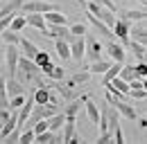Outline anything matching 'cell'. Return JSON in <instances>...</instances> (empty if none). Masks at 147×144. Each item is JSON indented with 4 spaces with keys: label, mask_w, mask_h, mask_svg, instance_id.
<instances>
[{
    "label": "cell",
    "mask_w": 147,
    "mask_h": 144,
    "mask_svg": "<svg viewBox=\"0 0 147 144\" xmlns=\"http://www.w3.org/2000/svg\"><path fill=\"white\" fill-rule=\"evenodd\" d=\"M14 77L18 79L23 86H27V83H36L43 74H41L38 65L32 61V59H27V56H18V68H16V74H14Z\"/></svg>",
    "instance_id": "6da1fadb"
},
{
    "label": "cell",
    "mask_w": 147,
    "mask_h": 144,
    "mask_svg": "<svg viewBox=\"0 0 147 144\" xmlns=\"http://www.w3.org/2000/svg\"><path fill=\"white\" fill-rule=\"evenodd\" d=\"M102 52H104V45H102L95 36H86L84 34V59L97 61V59H102Z\"/></svg>",
    "instance_id": "7a4b0ae2"
},
{
    "label": "cell",
    "mask_w": 147,
    "mask_h": 144,
    "mask_svg": "<svg viewBox=\"0 0 147 144\" xmlns=\"http://www.w3.org/2000/svg\"><path fill=\"white\" fill-rule=\"evenodd\" d=\"M23 9H25V14H45V11H50V9H59L57 5L52 2H45V0H27V2H23L20 5Z\"/></svg>",
    "instance_id": "3957f363"
},
{
    "label": "cell",
    "mask_w": 147,
    "mask_h": 144,
    "mask_svg": "<svg viewBox=\"0 0 147 144\" xmlns=\"http://www.w3.org/2000/svg\"><path fill=\"white\" fill-rule=\"evenodd\" d=\"M86 99H88L86 95H82V97L77 95L75 99H70V101H66V104H63L61 113H63V115H66L68 119H77V113L82 110V106H84V101H86Z\"/></svg>",
    "instance_id": "277c9868"
},
{
    "label": "cell",
    "mask_w": 147,
    "mask_h": 144,
    "mask_svg": "<svg viewBox=\"0 0 147 144\" xmlns=\"http://www.w3.org/2000/svg\"><path fill=\"white\" fill-rule=\"evenodd\" d=\"M129 20H125V18H115V23H113V27H111V32H113V36L122 43V45H127L129 43Z\"/></svg>",
    "instance_id": "5b68a950"
},
{
    "label": "cell",
    "mask_w": 147,
    "mask_h": 144,
    "mask_svg": "<svg viewBox=\"0 0 147 144\" xmlns=\"http://www.w3.org/2000/svg\"><path fill=\"white\" fill-rule=\"evenodd\" d=\"M104 50L109 54L111 61H115V63H125V45L120 43V41H109L107 45H104Z\"/></svg>",
    "instance_id": "8992f818"
},
{
    "label": "cell",
    "mask_w": 147,
    "mask_h": 144,
    "mask_svg": "<svg viewBox=\"0 0 147 144\" xmlns=\"http://www.w3.org/2000/svg\"><path fill=\"white\" fill-rule=\"evenodd\" d=\"M68 47H70V59L82 63V59H84V36H70Z\"/></svg>",
    "instance_id": "52a82bcc"
},
{
    "label": "cell",
    "mask_w": 147,
    "mask_h": 144,
    "mask_svg": "<svg viewBox=\"0 0 147 144\" xmlns=\"http://www.w3.org/2000/svg\"><path fill=\"white\" fill-rule=\"evenodd\" d=\"M129 41H138V43H145L147 41V25H145V20H136L134 25H129Z\"/></svg>",
    "instance_id": "ba28073f"
},
{
    "label": "cell",
    "mask_w": 147,
    "mask_h": 144,
    "mask_svg": "<svg viewBox=\"0 0 147 144\" xmlns=\"http://www.w3.org/2000/svg\"><path fill=\"white\" fill-rule=\"evenodd\" d=\"M25 23L27 25H32L34 29H38L41 34L45 36V32H48V25H45V20H43V14H25Z\"/></svg>",
    "instance_id": "9c48e42d"
},
{
    "label": "cell",
    "mask_w": 147,
    "mask_h": 144,
    "mask_svg": "<svg viewBox=\"0 0 147 144\" xmlns=\"http://www.w3.org/2000/svg\"><path fill=\"white\" fill-rule=\"evenodd\" d=\"M111 106L115 108V110H118V113H120V115H122L125 119H136V108H134V106H129L125 99H115V101H113Z\"/></svg>",
    "instance_id": "30bf717a"
},
{
    "label": "cell",
    "mask_w": 147,
    "mask_h": 144,
    "mask_svg": "<svg viewBox=\"0 0 147 144\" xmlns=\"http://www.w3.org/2000/svg\"><path fill=\"white\" fill-rule=\"evenodd\" d=\"M45 36H50V38H63V41H70V29L66 27V25H48V32Z\"/></svg>",
    "instance_id": "8fae6325"
},
{
    "label": "cell",
    "mask_w": 147,
    "mask_h": 144,
    "mask_svg": "<svg viewBox=\"0 0 147 144\" xmlns=\"http://www.w3.org/2000/svg\"><path fill=\"white\" fill-rule=\"evenodd\" d=\"M34 142L36 144H50V142H61V135L55 133V131H50V128H45V131H41L34 135Z\"/></svg>",
    "instance_id": "7c38bea8"
},
{
    "label": "cell",
    "mask_w": 147,
    "mask_h": 144,
    "mask_svg": "<svg viewBox=\"0 0 147 144\" xmlns=\"http://www.w3.org/2000/svg\"><path fill=\"white\" fill-rule=\"evenodd\" d=\"M104 88L111 90V92H122V95H127L129 92V81L120 79V77H113L109 83H104Z\"/></svg>",
    "instance_id": "4fadbf2b"
},
{
    "label": "cell",
    "mask_w": 147,
    "mask_h": 144,
    "mask_svg": "<svg viewBox=\"0 0 147 144\" xmlns=\"http://www.w3.org/2000/svg\"><path fill=\"white\" fill-rule=\"evenodd\" d=\"M77 119H68L66 117V122H63V126H61V142H68L70 144V140H73V135L77 133Z\"/></svg>",
    "instance_id": "5bb4252c"
},
{
    "label": "cell",
    "mask_w": 147,
    "mask_h": 144,
    "mask_svg": "<svg viewBox=\"0 0 147 144\" xmlns=\"http://www.w3.org/2000/svg\"><path fill=\"white\" fill-rule=\"evenodd\" d=\"M5 88H7V97H14V95H25V86L20 83L16 77L5 79Z\"/></svg>",
    "instance_id": "9a60e30c"
},
{
    "label": "cell",
    "mask_w": 147,
    "mask_h": 144,
    "mask_svg": "<svg viewBox=\"0 0 147 144\" xmlns=\"http://www.w3.org/2000/svg\"><path fill=\"white\" fill-rule=\"evenodd\" d=\"M111 63H113L111 59H104V56H102V59H97V61H88V68H86V70L91 72V74H102Z\"/></svg>",
    "instance_id": "2e32d148"
},
{
    "label": "cell",
    "mask_w": 147,
    "mask_h": 144,
    "mask_svg": "<svg viewBox=\"0 0 147 144\" xmlns=\"http://www.w3.org/2000/svg\"><path fill=\"white\" fill-rule=\"evenodd\" d=\"M43 20H45V25H66V16H63L59 9L45 11V14H43Z\"/></svg>",
    "instance_id": "e0dca14e"
},
{
    "label": "cell",
    "mask_w": 147,
    "mask_h": 144,
    "mask_svg": "<svg viewBox=\"0 0 147 144\" xmlns=\"http://www.w3.org/2000/svg\"><path fill=\"white\" fill-rule=\"evenodd\" d=\"M18 47H20V52L25 54L27 59H34V54L38 52V47H36V45H34V43H32V41H30V38H25V36H23V34H20Z\"/></svg>",
    "instance_id": "ac0fdd59"
},
{
    "label": "cell",
    "mask_w": 147,
    "mask_h": 144,
    "mask_svg": "<svg viewBox=\"0 0 147 144\" xmlns=\"http://www.w3.org/2000/svg\"><path fill=\"white\" fill-rule=\"evenodd\" d=\"M120 18H125V20H129V23H136V20H145L147 11H145V7H140V9H125Z\"/></svg>",
    "instance_id": "d6986e66"
},
{
    "label": "cell",
    "mask_w": 147,
    "mask_h": 144,
    "mask_svg": "<svg viewBox=\"0 0 147 144\" xmlns=\"http://www.w3.org/2000/svg\"><path fill=\"white\" fill-rule=\"evenodd\" d=\"M18 41H20V32H11L9 27L0 32V43L2 45H18Z\"/></svg>",
    "instance_id": "ffe728a7"
},
{
    "label": "cell",
    "mask_w": 147,
    "mask_h": 144,
    "mask_svg": "<svg viewBox=\"0 0 147 144\" xmlns=\"http://www.w3.org/2000/svg\"><path fill=\"white\" fill-rule=\"evenodd\" d=\"M86 18H88V23H91V25L95 27V29H97V32H100V34H104V36H113L111 27H107V25H104V23H102V20H100L97 16H93L91 11H86Z\"/></svg>",
    "instance_id": "44dd1931"
},
{
    "label": "cell",
    "mask_w": 147,
    "mask_h": 144,
    "mask_svg": "<svg viewBox=\"0 0 147 144\" xmlns=\"http://www.w3.org/2000/svg\"><path fill=\"white\" fill-rule=\"evenodd\" d=\"M63 122H66V115L59 110V113H55V115H50V117H48V128H50V131H55V133H59V131H61V126H63Z\"/></svg>",
    "instance_id": "7402d4cb"
},
{
    "label": "cell",
    "mask_w": 147,
    "mask_h": 144,
    "mask_svg": "<svg viewBox=\"0 0 147 144\" xmlns=\"http://www.w3.org/2000/svg\"><path fill=\"white\" fill-rule=\"evenodd\" d=\"M129 50H131V54L136 56V61H145V43H138V41H129L127 43Z\"/></svg>",
    "instance_id": "603a6c76"
},
{
    "label": "cell",
    "mask_w": 147,
    "mask_h": 144,
    "mask_svg": "<svg viewBox=\"0 0 147 144\" xmlns=\"http://www.w3.org/2000/svg\"><path fill=\"white\" fill-rule=\"evenodd\" d=\"M120 68H122V63H115V61H113V63H111L109 68H107V70L102 72V83H109V81L113 79V77H118Z\"/></svg>",
    "instance_id": "cb8c5ba5"
},
{
    "label": "cell",
    "mask_w": 147,
    "mask_h": 144,
    "mask_svg": "<svg viewBox=\"0 0 147 144\" xmlns=\"http://www.w3.org/2000/svg\"><path fill=\"white\" fill-rule=\"evenodd\" d=\"M55 47H57V54L66 61V59H70V47H68V41H63V38H55Z\"/></svg>",
    "instance_id": "d4e9b609"
},
{
    "label": "cell",
    "mask_w": 147,
    "mask_h": 144,
    "mask_svg": "<svg viewBox=\"0 0 147 144\" xmlns=\"http://www.w3.org/2000/svg\"><path fill=\"white\" fill-rule=\"evenodd\" d=\"M84 106H86V115H88V119H91L93 124H97V119H100V108H97V104H93L91 99H86Z\"/></svg>",
    "instance_id": "484cf974"
},
{
    "label": "cell",
    "mask_w": 147,
    "mask_h": 144,
    "mask_svg": "<svg viewBox=\"0 0 147 144\" xmlns=\"http://www.w3.org/2000/svg\"><path fill=\"white\" fill-rule=\"evenodd\" d=\"M97 18H100L107 27H113V23H115V11H111V9H107V7H102L100 14H97Z\"/></svg>",
    "instance_id": "4316f807"
},
{
    "label": "cell",
    "mask_w": 147,
    "mask_h": 144,
    "mask_svg": "<svg viewBox=\"0 0 147 144\" xmlns=\"http://www.w3.org/2000/svg\"><path fill=\"white\" fill-rule=\"evenodd\" d=\"M20 5H23V0H9L7 5H0V16H9V14H14L16 9H20Z\"/></svg>",
    "instance_id": "83f0119b"
},
{
    "label": "cell",
    "mask_w": 147,
    "mask_h": 144,
    "mask_svg": "<svg viewBox=\"0 0 147 144\" xmlns=\"http://www.w3.org/2000/svg\"><path fill=\"white\" fill-rule=\"evenodd\" d=\"M25 25H27V23H25V16L14 14V16H11V23H9V29H11V32H23Z\"/></svg>",
    "instance_id": "f1b7e54d"
},
{
    "label": "cell",
    "mask_w": 147,
    "mask_h": 144,
    "mask_svg": "<svg viewBox=\"0 0 147 144\" xmlns=\"http://www.w3.org/2000/svg\"><path fill=\"white\" fill-rule=\"evenodd\" d=\"M45 77H48V79H52V81H63L66 72H63V68H61V65H52V68H50V72H48Z\"/></svg>",
    "instance_id": "f546056e"
},
{
    "label": "cell",
    "mask_w": 147,
    "mask_h": 144,
    "mask_svg": "<svg viewBox=\"0 0 147 144\" xmlns=\"http://www.w3.org/2000/svg\"><path fill=\"white\" fill-rule=\"evenodd\" d=\"M118 77L125 79V81L136 79V70H134V65H125V63H122V68H120V72H118Z\"/></svg>",
    "instance_id": "4dcf8cb0"
},
{
    "label": "cell",
    "mask_w": 147,
    "mask_h": 144,
    "mask_svg": "<svg viewBox=\"0 0 147 144\" xmlns=\"http://www.w3.org/2000/svg\"><path fill=\"white\" fill-rule=\"evenodd\" d=\"M18 142H23V144H32V142H34V131H32V128H23V131H20Z\"/></svg>",
    "instance_id": "1f68e13d"
},
{
    "label": "cell",
    "mask_w": 147,
    "mask_h": 144,
    "mask_svg": "<svg viewBox=\"0 0 147 144\" xmlns=\"http://www.w3.org/2000/svg\"><path fill=\"white\" fill-rule=\"evenodd\" d=\"M88 77H91V72H88V70L77 72L73 79H70V83H75V86H79V83H86V81H88Z\"/></svg>",
    "instance_id": "d6a6232c"
},
{
    "label": "cell",
    "mask_w": 147,
    "mask_h": 144,
    "mask_svg": "<svg viewBox=\"0 0 147 144\" xmlns=\"http://www.w3.org/2000/svg\"><path fill=\"white\" fill-rule=\"evenodd\" d=\"M25 101V95H14V97H9V110H18V106Z\"/></svg>",
    "instance_id": "836d02e7"
},
{
    "label": "cell",
    "mask_w": 147,
    "mask_h": 144,
    "mask_svg": "<svg viewBox=\"0 0 147 144\" xmlns=\"http://www.w3.org/2000/svg\"><path fill=\"white\" fill-rule=\"evenodd\" d=\"M32 61H34L36 65H41V63H45V61H52V59H50V54H48V52H43V50H38V52L34 54V59H32Z\"/></svg>",
    "instance_id": "e575fe53"
},
{
    "label": "cell",
    "mask_w": 147,
    "mask_h": 144,
    "mask_svg": "<svg viewBox=\"0 0 147 144\" xmlns=\"http://www.w3.org/2000/svg\"><path fill=\"white\" fill-rule=\"evenodd\" d=\"M68 29H70V34H73V36H84V34H86V25H84V23H77V25L68 27Z\"/></svg>",
    "instance_id": "d590c367"
},
{
    "label": "cell",
    "mask_w": 147,
    "mask_h": 144,
    "mask_svg": "<svg viewBox=\"0 0 147 144\" xmlns=\"http://www.w3.org/2000/svg\"><path fill=\"white\" fill-rule=\"evenodd\" d=\"M134 70H136V77H138V79H145V77H147V65H145V61H138V65H134Z\"/></svg>",
    "instance_id": "8d00e7d4"
},
{
    "label": "cell",
    "mask_w": 147,
    "mask_h": 144,
    "mask_svg": "<svg viewBox=\"0 0 147 144\" xmlns=\"http://www.w3.org/2000/svg\"><path fill=\"white\" fill-rule=\"evenodd\" d=\"M97 142H113V135H111V131H107V133H100Z\"/></svg>",
    "instance_id": "74e56055"
},
{
    "label": "cell",
    "mask_w": 147,
    "mask_h": 144,
    "mask_svg": "<svg viewBox=\"0 0 147 144\" xmlns=\"http://www.w3.org/2000/svg\"><path fill=\"white\" fill-rule=\"evenodd\" d=\"M2 63H5V45L0 47V65H2Z\"/></svg>",
    "instance_id": "f35d334b"
},
{
    "label": "cell",
    "mask_w": 147,
    "mask_h": 144,
    "mask_svg": "<svg viewBox=\"0 0 147 144\" xmlns=\"http://www.w3.org/2000/svg\"><path fill=\"white\" fill-rule=\"evenodd\" d=\"M140 128H143V131L147 128V119H145V117H140Z\"/></svg>",
    "instance_id": "ab89813d"
},
{
    "label": "cell",
    "mask_w": 147,
    "mask_h": 144,
    "mask_svg": "<svg viewBox=\"0 0 147 144\" xmlns=\"http://www.w3.org/2000/svg\"><path fill=\"white\" fill-rule=\"evenodd\" d=\"M138 2H140V5H143V7H145V2H147V0H138Z\"/></svg>",
    "instance_id": "60d3db41"
},
{
    "label": "cell",
    "mask_w": 147,
    "mask_h": 144,
    "mask_svg": "<svg viewBox=\"0 0 147 144\" xmlns=\"http://www.w3.org/2000/svg\"><path fill=\"white\" fill-rule=\"evenodd\" d=\"M0 72H5V68H2V65H0Z\"/></svg>",
    "instance_id": "b9f144b4"
}]
</instances>
